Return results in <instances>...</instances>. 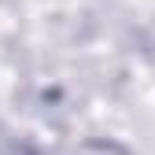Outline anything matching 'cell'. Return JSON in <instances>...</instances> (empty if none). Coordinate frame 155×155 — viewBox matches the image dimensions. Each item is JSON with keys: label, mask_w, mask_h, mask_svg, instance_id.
<instances>
[{"label": "cell", "mask_w": 155, "mask_h": 155, "mask_svg": "<svg viewBox=\"0 0 155 155\" xmlns=\"http://www.w3.org/2000/svg\"><path fill=\"white\" fill-rule=\"evenodd\" d=\"M70 155H133V151L118 140H111V137H89L81 144H74Z\"/></svg>", "instance_id": "obj_1"}]
</instances>
